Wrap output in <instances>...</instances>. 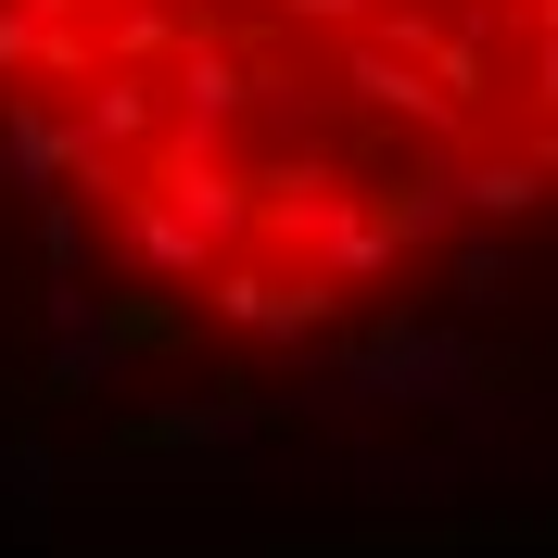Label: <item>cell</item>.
Masks as SVG:
<instances>
[{"instance_id": "obj_1", "label": "cell", "mask_w": 558, "mask_h": 558, "mask_svg": "<svg viewBox=\"0 0 558 558\" xmlns=\"http://www.w3.org/2000/svg\"><path fill=\"white\" fill-rule=\"evenodd\" d=\"M546 178L558 0H0V418L76 470L457 418Z\"/></svg>"}]
</instances>
